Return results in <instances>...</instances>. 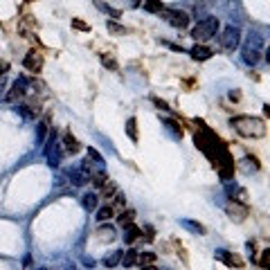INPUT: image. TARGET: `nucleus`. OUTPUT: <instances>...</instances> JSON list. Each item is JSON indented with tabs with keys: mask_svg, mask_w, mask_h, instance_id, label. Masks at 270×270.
<instances>
[{
	"mask_svg": "<svg viewBox=\"0 0 270 270\" xmlns=\"http://www.w3.org/2000/svg\"><path fill=\"white\" fill-rule=\"evenodd\" d=\"M232 126L236 128V133L243 135V138H263L268 133L266 122L259 117H252V115H236L232 117Z\"/></svg>",
	"mask_w": 270,
	"mask_h": 270,
	"instance_id": "obj_1",
	"label": "nucleus"
},
{
	"mask_svg": "<svg viewBox=\"0 0 270 270\" xmlns=\"http://www.w3.org/2000/svg\"><path fill=\"white\" fill-rule=\"evenodd\" d=\"M243 61L248 65H257L263 54V36L261 34H250L248 41L243 43Z\"/></svg>",
	"mask_w": 270,
	"mask_h": 270,
	"instance_id": "obj_2",
	"label": "nucleus"
},
{
	"mask_svg": "<svg viewBox=\"0 0 270 270\" xmlns=\"http://www.w3.org/2000/svg\"><path fill=\"white\" fill-rule=\"evenodd\" d=\"M219 27H221L219 18L207 16V18H202V21H198V25L191 30V38H194L196 43L210 41V38H216V32H219Z\"/></svg>",
	"mask_w": 270,
	"mask_h": 270,
	"instance_id": "obj_3",
	"label": "nucleus"
},
{
	"mask_svg": "<svg viewBox=\"0 0 270 270\" xmlns=\"http://www.w3.org/2000/svg\"><path fill=\"white\" fill-rule=\"evenodd\" d=\"M219 43H221V50L234 52L236 47L241 45V30L239 27H234V25L225 27V30L221 32V36H219Z\"/></svg>",
	"mask_w": 270,
	"mask_h": 270,
	"instance_id": "obj_4",
	"label": "nucleus"
},
{
	"mask_svg": "<svg viewBox=\"0 0 270 270\" xmlns=\"http://www.w3.org/2000/svg\"><path fill=\"white\" fill-rule=\"evenodd\" d=\"M45 158L50 162V167H59L61 165V144L56 140V131H52L45 138Z\"/></svg>",
	"mask_w": 270,
	"mask_h": 270,
	"instance_id": "obj_5",
	"label": "nucleus"
},
{
	"mask_svg": "<svg viewBox=\"0 0 270 270\" xmlns=\"http://www.w3.org/2000/svg\"><path fill=\"white\" fill-rule=\"evenodd\" d=\"M160 14L169 25L176 27V30H185V27H189V16H187L185 12H178V9H162Z\"/></svg>",
	"mask_w": 270,
	"mask_h": 270,
	"instance_id": "obj_6",
	"label": "nucleus"
},
{
	"mask_svg": "<svg viewBox=\"0 0 270 270\" xmlns=\"http://www.w3.org/2000/svg\"><path fill=\"white\" fill-rule=\"evenodd\" d=\"M23 68L27 72H32V75H38L43 70V54L38 50H30L25 54V59H23Z\"/></svg>",
	"mask_w": 270,
	"mask_h": 270,
	"instance_id": "obj_7",
	"label": "nucleus"
},
{
	"mask_svg": "<svg viewBox=\"0 0 270 270\" xmlns=\"http://www.w3.org/2000/svg\"><path fill=\"white\" fill-rule=\"evenodd\" d=\"M214 257H216V261L225 263V266H228V268H243V266H245V261L239 257V254L228 252V250H216V252H214Z\"/></svg>",
	"mask_w": 270,
	"mask_h": 270,
	"instance_id": "obj_8",
	"label": "nucleus"
},
{
	"mask_svg": "<svg viewBox=\"0 0 270 270\" xmlns=\"http://www.w3.org/2000/svg\"><path fill=\"white\" fill-rule=\"evenodd\" d=\"M27 95V79L25 77H21V79H16L12 84V90L7 93V101H16V99H21V97H25Z\"/></svg>",
	"mask_w": 270,
	"mask_h": 270,
	"instance_id": "obj_9",
	"label": "nucleus"
},
{
	"mask_svg": "<svg viewBox=\"0 0 270 270\" xmlns=\"http://www.w3.org/2000/svg\"><path fill=\"white\" fill-rule=\"evenodd\" d=\"M225 212H228V216L234 223H243L245 216H248V207H245L243 202H230V205L225 207Z\"/></svg>",
	"mask_w": 270,
	"mask_h": 270,
	"instance_id": "obj_10",
	"label": "nucleus"
},
{
	"mask_svg": "<svg viewBox=\"0 0 270 270\" xmlns=\"http://www.w3.org/2000/svg\"><path fill=\"white\" fill-rule=\"evenodd\" d=\"M189 54H191V59H194V61H207V59H212V54H214V52H212V47L196 43V45L189 50Z\"/></svg>",
	"mask_w": 270,
	"mask_h": 270,
	"instance_id": "obj_11",
	"label": "nucleus"
},
{
	"mask_svg": "<svg viewBox=\"0 0 270 270\" xmlns=\"http://www.w3.org/2000/svg\"><path fill=\"white\" fill-rule=\"evenodd\" d=\"M63 147H65V151H68V153H79V151H81L79 140H77L70 131H65V133H63Z\"/></svg>",
	"mask_w": 270,
	"mask_h": 270,
	"instance_id": "obj_12",
	"label": "nucleus"
},
{
	"mask_svg": "<svg viewBox=\"0 0 270 270\" xmlns=\"http://www.w3.org/2000/svg\"><path fill=\"white\" fill-rule=\"evenodd\" d=\"M68 176H70L72 185H77V187H84L86 182L90 180V176L84 171V169H75V171H72V169H70V171H68Z\"/></svg>",
	"mask_w": 270,
	"mask_h": 270,
	"instance_id": "obj_13",
	"label": "nucleus"
},
{
	"mask_svg": "<svg viewBox=\"0 0 270 270\" xmlns=\"http://www.w3.org/2000/svg\"><path fill=\"white\" fill-rule=\"evenodd\" d=\"M142 236V230L138 228V225H133V223H128V225H124V241H126L128 245L135 243V241Z\"/></svg>",
	"mask_w": 270,
	"mask_h": 270,
	"instance_id": "obj_14",
	"label": "nucleus"
},
{
	"mask_svg": "<svg viewBox=\"0 0 270 270\" xmlns=\"http://www.w3.org/2000/svg\"><path fill=\"white\" fill-rule=\"evenodd\" d=\"M241 169H243L245 173H254L261 169V165H259V160L254 156H245L243 160H241Z\"/></svg>",
	"mask_w": 270,
	"mask_h": 270,
	"instance_id": "obj_15",
	"label": "nucleus"
},
{
	"mask_svg": "<svg viewBox=\"0 0 270 270\" xmlns=\"http://www.w3.org/2000/svg\"><path fill=\"white\" fill-rule=\"evenodd\" d=\"M47 133H50V115H45V117H43L41 122L36 124V135H38V142H45Z\"/></svg>",
	"mask_w": 270,
	"mask_h": 270,
	"instance_id": "obj_16",
	"label": "nucleus"
},
{
	"mask_svg": "<svg viewBox=\"0 0 270 270\" xmlns=\"http://www.w3.org/2000/svg\"><path fill=\"white\" fill-rule=\"evenodd\" d=\"M126 135L131 138V142H133V144H138V142H140L138 119H135V117H128V119H126Z\"/></svg>",
	"mask_w": 270,
	"mask_h": 270,
	"instance_id": "obj_17",
	"label": "nucleus"
},
{
	"mask_svg": "<svg viewBox=\"0 0 270 270\" xmlns=\"http://www.w3.org/2000/svg\"><path fill=\"white\" fill-rule=\"evenodd\" d=\"M97 202H99L97 194H84V196H81V205H84V210H88V212L97 210Z\"/></svg>",
	"mask_w": 270,
	"mask_h": 270,
	"instance_id": "obj_18",
	"label": "nucleus"
},
{
	"mask_svg": "<svg viewBox=\"0 0 270 270\" xmlns=\"http://www.w3.org/2000/svg\"><path fill=\"white\" fill-rule=\"evenodd\" d=\"M228 191H230V196H232V200L234 202H248V191L245 189H241V187H228Z\"/></svg>",
	"mask_w": 270,
	"mask_h": 270,
	"instance_id": "obj_19",
	"label": "nucleus"
},
{
	"mask_svg": "<svg viewBox=\"0 0 270 270\" xmlns=\"http://www.w3.org/2000/svg\"><path fill=\"white\" fill-rule=\"evenodd\" d=\"M113 216H115V210H113V207H110V202H108V205L99 207V210H97V216H95V219H97L99 223H106V221H108V219H113Z\"/></svg>",
	"mask_w": 270,
	"mask_h": 270,
	"instance_id": "obj_20",
	"label": "nucleus"
},
{
	"mask_svg": "<svg viewBox=\"0 0 270 270\" xmlns=\"http://www.w3.org/2000/svg\"><path fill=\"white\" fill-rule=\"evenodd\" d=\"M138 250H128V252H124L122 254V266H126V268H131V266H135V263H138Z\"/></svg>",
	"mask_w": 270,
	"mask_h": 270,
	"instance_id": "obj_21",
	"label": "nucleus"
},
{
	"mask_svg": "<svg viewBox=\"0 0 270 270\" xmlns=\"http://www.w3.org/2000/svg\"><path fill=\"white\" fill-rule=\"evenodd\" d=\"M122 254H124L122 250H115V252H110L108 257L104 259V266H106V268H115L119 261H122Z\"/></svg>",
	"mask_w": 270,
	"mask_h": 270,
	"instance_id": "obj_22",
	"label": "nucleus"
},
{
	"mask_svg": "<svg viewBox=\"0 0 270 270\" xmlns=\"http://www.w3.org/2000/svg\"><path fill=\"white\" fill-rule=\"evenodd\" d=\"M95 5H97V9H101L104 14H108V16H113V18H119V16H122V12H119V9H113L110 5H106L104 0H95Z\"/></svg>",
	"mask_w": 270,
	"mask_h": 270,
	"instance_id": "obj_23",
	"label": "nucleus"
},
{
	"mask_svg": "<svg viewBox=\"0 0 270 270\" xmlns=\"http://www.w3.org/2000/svg\"><path fill=\"white\" fill-rule=\"evenodd\" d=\"M142 7L147 9V12H151V14H160L162 9H165L160 0H142Z\"/></svg>",
	"mask_w": 270,
	"mask_h": 270,
	"instance_id": "obj_24",
	"label": "nucleus"
},
{
	"mask_svg": "<svg viewBox=\"0 0 270 270\" xmlns=\"http://www.w3.org/2000/svg\"><path fill=\"white\" fill-rule=\"evenodd\" d=\"M182 228H187V230H191L194 234H198V236H202L205 234V225H200V223H196V221H182Z\"/></svg>",
	"mask_w": 270,
	"mask_h": 270,
	"instance_id": "obj_25",
	"label": "nucleus"
},
{
	"mask_svg": "<svg viewBox=\"0 0 270 270\" xmlns=\"http://www.w3.org/2000/svg\"><path fill=\"white\" fill-rule=\"evenodd\" d=\"M133 219H135V212L124 207V210L119 212V216H117V223L119 225H128V223H133Z\"/></svg>",
	"mask_w": 270,
	"mask_h": 270,
	"instance_id": "obj_26",
	"label": "nucleus"
},
{
	"mask_svg": "<svg viewBox=\"0 0 270 270\" xmlns=\"http://www.w3.org/2000/svg\"><path fill=\"white\" fill-rule=\"evenodd\" d=\"M106 27H108V32H110V34H115V36H124V34L128 32L126 27L119 25L117 21H108V23H106Z\"/></svg>",
	"mask_w": 270,
	"mask_h": 270,
	"instance_id": "obj_27",
	"label": "nucleus"
},
{
	"mask_svg": "<svg viewBox=\"0 0 270 270\" xmlns=\"http://www.w3.org/2000/svg\"><path fill=\"white\" fill-rule=\"evenodd\" d=\"M97 234H99L101 241H113L115 239V230L110 228V225H101V228L97 230Z\"/></svg>",
	"mask_w": 270,
	"mask_h": 270,
	"instance_id": "obj_28",
	"label": "nucleus"
},
{
	"mask_svg": "<svg viewBox=\"0 0 270 270\" xmlns=\"http://www.w3.org/2000/svg\"><path fill=\"white\" fill-rule=\"evenodd\" d=\"M90 178H93V185H95V187H97V189H101V187H104V185H106V182H108V180H110V178H108V176H106V173H104V171H99V173H90Z\"/></svg>",
	"mask_w": 270,
	"mask_h": 270,
	"instance_id": "obj_29",
	"label": "nucleus"
},
{
	"mask_svg": "<svg viewBox=\"0 0 270 270\" xmlns=\"http://www.w3.org/2000/svg\"><path fill=\"white\" fill-rule=\"evenodd\" d=\"M153 261H156V254H153V252L138 254V263H140V266H149V263H153Z\"/></svg>",
	"mask_w": 270,
	"mask_h": 270,
	"instance_id": "obj_30",
	"label": "nucleus"
},
{
	"mask_svg": "<svg viewBox=\"0 0 270 270\" xmlns=\"http://www.w3.org/2000/svg\"><path fill=\"white\" fill-rule=\"evenodd\" d=\"M72 30H79V32H90V25L86 21H81V18H72Z\"/></svg>",
	"mask_w": 270,
	"mask_h": 270,
	"instance_id": "obj_31",
	"label": "nucleus"
},
{
	"mask_svg": "<svg viewBox=\"0 0 270 270\" xmlns=\"http://www.w3.org/2000/svg\"><path fill=\"white\" fill-rule=\"evenodd\" d=\"M165 126L169 128V131H171L173 135H176V138H182V128L180 126H178V124L176 122H173V119H167V122H165Z\"/></svg>",
	"mask_w": 270,
	"mask_h": 270,
	"instance_id": "obj_32",
	"label": "nucleus"
},
{
	"mask_svg": "<svg viewBox=\"0 0 270 270\" xmlns=\"http://www.w3.org/2000/svg\"><path fill=\"white\" fill-rule=\"evenodd\" d=\"M259 266H261L263 270H268V268H270V248L261 250V259H259Z\"/></svg>",
	"mask_w": 270,
	"mask_h": 270,
	"instance_id": "obj_33",
	"label": "nucleus"
},
{
	"mask_svg": "<svg viewBox=\"0 0 270 270\" xmlns=\"http://www.w3.org/2000/svg\"><path fill=\"white\" fill-rule=\"evenodd\" d=\"M101 63H104L106 68H110V70H117V61L113 59V56H108V54H101Z\"/></svg>",
	"mask_w": 270,
	"mask_h": 270,
	"instance_id": "obj_34",
	"label": "nucleus"
},
{
	"mask_svg": "<svg viewBox=\"0 0 270 270\" xmlns=\"http://www.w3.org/2000/svg\"><path fill=\"white\" fill-rule=\"evenodd\" d=\"M88 158H93V160H95V162H99V165L104 162V158H101V153L97 151V149H88Z\"/></svg>",
	"mask_w": 270,
	"mask_h": 270,
	"instance_id": "obj_35",
	"label": "nucleus"
},
{
	"mask_svg": "<svg viewBox=\"0 0 270 270\" xmlns=\"http://www.w3.org/2000/svg\"><path fill=\"white\" fill-rule=\"evenodd\" d=\"M142 232H147V241H153V239H156V230H153L151 225H144Z\"/></svg>",
	"mask_w": 270,
	"mask_h": 270,
	"instance_id": "obj_36",
	"label": "nucleus"
},
{
	"mask_svg": "<svg viewBox=\"0 0 270 270\" xmlns=\"http://www.w3.org/2000/svg\"><path fill=\"white\" fill-rule=\"evenodd\" d=\"M151 101H153V104H156L160 110H169V104H167V101H162V99H158V97H151Z\"/></svg>",
	"mask_w": 270,
	"mask_h": 270,
	"instance_id": "obj_37",
	"label": "nucleus"
},
{
	"mask_svg": "<svg viewBox=\"0 0 270 270\" xmlns=\"http://www.w3.org/2000/svg\"><path fill=\"white\" fill-rule=\"evenodd\" d=\"M7 70H9V63H7L5 59H0V79H3V75H5Z\"/></svg>",
	"mask_w": 270,
	"mask_h": 270,
	"instance_id": "obj_38",
	"label": "nucleus"
},
{
	"mask_svg": "<svg viewBox=\"0 0 270 270\" xmlns=\"http://www.w3.org/2000/svg\"><path fill=\"white\" fill-rule=\"evenodd\" d=\"M230 99H232V101H239V99H241V93H239V90H232V93H230Z\"/></svg>",
	"mask_w": 270,
	"mask_h": 270,
	"instance_id": "obj_39",
	"label": "nucleus"
},
{
	"mask_svg": "<svg viewBox=\"0 0 270 270\" xmlns=\"http://www.w3.org/2000/svg\"><path fill=\"white\" fill-rule=\"evenodd\" d=\"M142 270H158V268L153 266V263H149V266H142Z\"/></svg>",
	"mask_w": 270,
	"mask_h": 270,
	"instance_id": "obj_40",
	"label": "nucleus"
},
{
	"mask_svg": "<svg viewBox=\"0 0 270 270\" xmlns=\"http://www.w3.org/2000/svg\"><path fill=\"white\" fill-rule=\"evenodd\" d=\"M27 3H34V0H27Z\"/></svg>",
	"mask_w": 270,
	"mask_h": 270,
	"instance_id": "obj_41",
	"label": "nucleus"
}]
</instances>
